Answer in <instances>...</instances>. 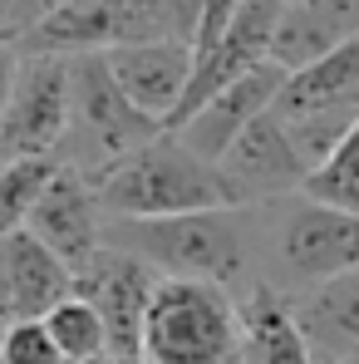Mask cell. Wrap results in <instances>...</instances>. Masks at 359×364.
<instances>
[{
	"label": "cell",
	"instance_id": "cell-11",
	"mask_svg": "<svg viewBox=\"0 0 359 364\" xmlns=\"http://www.w3.org/2000/svg\"><path fill=\"white\" fill-rule=\"evenodd\" d=\"M281 89H286V69H281V64H261V69L241 74L237 84H227L217 99H207L192 119L178 123V128H168V133H178L197 158L222 163V158H227V148L237 143L241 133L261 119V114H271V109H276Z\"/></svg>",
	"mask_w": 359,
	"mask_h": 364
},
{
	"label": "cell",
	"instance_id": "cell-28",
	"mask_svg": "<svg viewBox=\"0 0 359 364\" xmlns=\"http://www.w3.org/2000/svg\"><path fill=\"white\" fill-rule=\"evenodd\" d=\"M281 5H315V0H281Z\"/></svg>",
	"mask_w": 359,
	"mask_h": 364
},
{
	"label": "cell",
	"instance_id": "cell-5",
	"mask_svg": "<svg viewBox=\"0 0 359 364\" xmlns=\"http://www.w3.org/2000/svg\"><path fill=\"white\" fill-rule=\"evenodd\" d=\"M69 64H74V104H69V133H64L55 163L94 182L168 128L128 104V94L114 84L104 55H79Z\"/></svg>",
	"mask_w": 359,
	"mask_h": 364
},
{
	"label": "cell",
	"instance_id": "cell-21",
	"mask_svg": "<svg viewBox=\"0 0 359 364\" xmlns=\"http://www.w3.org/2000/svg\"><path fill=\"white\" fill-rule=\"evenodd\" d=\"M0 364H64V355L50 340L45 320H15L0 335Z\"/></svg>",
	"mask_w": 359,
	"mask_h": 364
},
{
	"label": "cell",
	"instance_id": "cell-7",
	"mask_svg": "<svg viewBox=\"0 0 359 364\" xmlns=\"http://www.w3.org/2000/svg\"><path fill=\"white\" fill-rule=\"evenodd\" d=\"M74 104V64L64 55H20V74L0 119L10 158H60Z\"/></svg>",
	"mask_w": 359,
	"mask_h": 364
},
{
	"label": "cell",
	"instance_id": "cell-16",
	"mask_svg": "<svg viewBox=\"0 0 359 364\" xmlns=\"http://www.w3.org/2000/svg\"><path fill=\"white\" fill-rule=\"evenodd\" d=\"M276 114H359V35L320 64L286 74Z\"/></svg>",
	"mask_w": 359,
	"mask_h": 364
},
{
	"label": "cell",
	"instance_id": "cell-8",
	"mask_svg": "<svg viewBox=\"0 0 359 364\" xmlns=\"http://www.w3.org/2000/svg\"><path fill=\"white\" fill-rule=\"evenodd\" d=\"M158 271L138 256H128L119 246H104L79 276H74V296L99 310L104 330H109V355H128L143 360V320H148V301L158 291Z\"/></svg>",
	"mask_w": 359,
	"mask_h": 364
},
{
	"label": "cell",
	"instance_id": "cell-10",
	"mask_svg": "<svg viewBox=\"0 0 359 364\" xmlns=\"http://www.w3.org/2000/svg\"><path fill=\"white\" fill-rule=\"evenodd\" d=\"M25 232L40 246H50L64 266L79 276V271L104 251L109 217H104V207H99L94 182L84 178V173H74V168H60V173L50 178V187H45V197L35 202V217H30Z\"/></svg>",
	"mask_w": 359,
	"mask_h": 364
},
{
	"label": "cell",
	"instance_id": "cell-25",
	"mask_svg": "<svg viewBox=\"0 0 359 364\" xmlns=\"http://www.w3.org/2000/svg\"><path fill=\"white\" fill-rule=\"evenodd\" d=\"M5 325H15V305H10V281H5V266H0V335Z\"/></svg>",
	"mask_w": 359,
	"mask_h": 364
},
{
	"label": "cell",
	"instance_id": "cell-19",
	"mask_svg": "<svg viewBox=\"0 0 359 364\" xmlns=\"http://www.w3.org/2000/svg\"><path fill=\"white\" fill-rule=\"evenodd\" d=\"M45 330L60 345L64 364H89V360H99V355H109V330H104L99 310L84 296H69V301L55 305L45 315Z\"/></svg>",
	"mask_w": 359,
	"mask_h": 364
},
{
	"label": "cell",
	"instance_id": "cell-24",
	"mask_svg": "<svg viewBox=\"0 0 359 364\" xmlns=\"http://www.w3.org/2000/svg\"><path fill=\"white\" fill-rule=\"evenodd\" d=\"M15 74H20V45H15L10 30H0V119H5V104H10Z\"/></svg>",
	"mask_w": 359,
	"mask_h": 364
},
{
	"label": "cell",
	"instance_id": "cell-17",
	"mask_svg": "<svg viewBox=\"0 0 359 364\" xmlns=\"http://www.w3.org/2000/svg\"><path fill=\"white\" fill-rule=\"evenodd\" d=\"M237 301H241V330H246V364H315L305 335L291 320V305L276 286L256 281Z\"/></svg>",
	"mask_w": 359,
	"mask_h": 364
},
{
	"label": "cell",
	"instance_id": "cell-22",
	"mask_svg": "<svg viewBox=\"0 0 359 364\" xmlns=\"http://www.w3.org/2000/svg\"><path fill=\"white\" fill-rule=\"evenodd\" d=\"M202 10L207 0H158V15H163V35L168 40H197V25H202Z\"/></svg>",
	"mask_w": 359,
	"mask_h": 364
},
{
	"label": "cell",
	"instance_id": "cell-30",
	"mask_svg": "<svg viewBox=\"0 0 359 364\" xmlns=\"http://www.w3.org/2000/svg\"><path fill=\"white\" fill-rule=\"evenodd\" d=\"M355 364H359V355H355Z\"/></svg>",
	"mask_w": 359,
	"mask_h": 364
},
{
	"label": "cell",
	"instance_id": "cell-20",
	"mask_svg": "<svg viewBox=\"0 0 359 364\" xmlns=\"http://www.w3.org/2000/svg\"><path fill=\"white\" fill-rule=\"evenodd\" d=\"M305 197H315V202H325V207H340V212L359 217V123H355V133L340 143V153H335L325 168L310 173Z\"/></svg>",
	"mask_w": 359,
	"mask_h": 364
},
{
	"label": "cell",
	"instance_id": "cell-18",
	"mask_svg": "<svg viewBox=\"0 0 359 364\" xmlns=\"http://www.w3.org/2000/svg\"><path fill=\"white\" fill-rule=\"evenodd\" d=\"M55 173H60L55 158H10V168L0 173V242L30 227L35 202L45 197Z\"/></svg>",
	"mask_w": 359,
	"mask_h": 364
},
{
	"label": "cell",
	"instance_id": "cell-26",
	"mask_svg": "<svg viewBox=\"0 0 359 364\" xmlns=\"http://www.w3.org/2000/svg\"><path fill=\"white\" fill-rule=\"evenodd\" d=\"M89 364H143V360H128V355H99V360H89Z\"/></svg>",
	"mask_w": 359,
	"mask_h": 364
},
{
	"label": "cell",
	"instance_id": "cell-14",
	"mask_svg": "<svg viewBox=\"0 0 359 364\" xmlns=\"http://www.w3.org/2000/svg\"><path fill=\"white\" fill-rule=\"evenodd\" d=\"M359 35V0H315V5H286L276 40H271V64L286 74H300L340 45Z\"/></svg>",
	"mask_w": 359,
	"mask_h": 364
},
{
	"label": "cell",
	"instance_id": "cell-2",
	"mask_svg": "<svg viewBox=\"0 0 359 364\" xmlns=\"http://www.w3.org/2000/svg\"><path fill=\"white\" fill-rule=\"evenodd\" d=\"M99 207L109 222H158L192 212H232L241 207L237 187L207 158H197L178 133H158L138 153L94 178Z\"/></svg>",
	"mask_w": 359,
	"mask_h": 364
},
{
	"label": "cell",
	"instance_id": "cell-12",
	"mask_svg": "<svg viewBox=\"0 0 359 364\" xmlns=\"http://www.w3.org/2000/svg\"><path fill=\"white\" fill-rule=\"evenodd\" d=\"M104 60H109V74L128 94L133 109H143L163 128L173 123L182 94L192 84V69H197V55H192L187 40H138V45L109 50Z\"/></svg>",
	"mask_w": 359,
	"mask_h": 364
},
{
	"label": "cell",
	"instance_id": "cell-15",
	"mask_svg": "<svg viewBox=\"0 0 359 364\" xmlns=\"http://www.w3.org/2000/svg\"><path fill=\"white\" fill-rule=\"evenodd\" d=\"M0 266L10 281L15 320H45L60 301L74 296V271L64 266L50 246H40L30 232H15L0 242Z\"/></svg>",
	"mask_w": 359,
	"mask_h": 364
},
{
	"label": "cell",
	"instance_id": "cell-29",
	"mask_svg": "<svg viewBox=\"0 0 359 364\" xmlns=\"http://www.w3.org/2000/svg\"><path fill=\"white\" fill-rule=\"evenodd\" d=\"M0 10H5V0H0Z\"/></svg>",
	"mask_w": 359,
	"mask_h": 364
},
{
	"label": "cell",
	"instance_id": "cell-9",
	"mask_svg": "<svg viewBox=\"0 0 359 364\" xmlns=\"http://www.w3.org/2000/svg\"><path fill=\"white\" fill-rule=\"evenodd\" d=\"M217 168L237 187L241 207H271L281 197H300L310 182V163L300 158V148L291 143V133L281 128L276 114H261L227 148V158Z\"/></svg>",
	"mask_w": 359,
	"mask_h": 364
},
{
	"label": "cell",
	"instance_id": "cell-27",
	"mask_svg": "<svg viewBox=\"0 0 359 364\" xmlns=\"http://www.w3.org/2000/svg\"><path fill=\"white\" fill-rule=\"evenodd\" d=\"M5 168H10V148L0 143V173H5Z\"/></svg>",
	"mask_w": 359,
	"mask_h": 364
},
{
	"label": "cell",
	"instance_id": "cell-6",
	"mask_svg": "<svg viewBox=\"0 0 359 364\" xmlns=\"http://www.w3.org/2000/svg\"><path fill=\"white\" fill-rule=\"evenodd\" d=\"M138 40H168L158 0H69L40 25H30L15 45L20 55H109Z\"/></svg>",
	"mask_w": 359,
	"mask_h": 364
},
{
	"label": "cell",
	"instance_id": "cell-1",
	"mask_svg": "<svg viewBox=\"0 0 359 364\" xmlns=\"http://www.w3.org/2000/svg\"><path fill=\"white\" fill-rule=\"evenodd\" d=\"M104 246H119L128 256L148 261L168 281H207L222 291L246 286L251 261L261 256L256 251V207L158 217V222H109Z\"/></svg>",
	"mask_w": 359,
	"mask_h": 364
},
{
	"label": "cell",
	"instance_id": "cell-13",
	"mask_svg": "<svg viewBox=\"0 0 359 364\" xmlns=\"http://www.w3.org/2000/svg\"><path fill=\"white\" fill-rule=\"evenodd\" d=\"M291 320L305 335L315 364H355L359 355V271L286 296Z\"/></svg>",
	"mask_w": 359,
	"mask_h": 364
},
{
	"label": "cell",
	"instance_id": "cell-4",
	"mask_svg": "<svg viewBox=\"0 0 359 364\" xmlns=\"http://www.w3.org/2000/svg\"><path fill=\"white\" fill-rule=\"evenodd\" d=\"M271 222H256V251L276 266V291L296 296L320 281H335L345 271H359V217L325 207L315 197H281L261 207Z\"/></svg>",
	"mask_w": 359,
	"mask_h": 364
},
{
	"label": "cell",
	"instance_id": "cell-23",
	"mask_svg": "<svg viewBox=\"0 0 359 364\" xmlns=\"http://www.w3.org/2000/svg\"><path fill=\"white\" fill-rule=\"evenodd\" d=\"M60 5H69V0H5V10H0V30H10V35L20 40L30 25H40V20L55 15Z\"/></svg>",
	"mask_w": 359,
	"mask_h": 364
},
{
	"label": "cell",
	"instance_id": "cell-3",
	"mask_svg": "<svg viewBox=\"0 0 359 364\" xmlns=\"http://www.w3.org/2000/svg\"><path fill=\"white\" fill-rule=\"evenodd\" d=\"M143 364H246L241 301L207 281H158L143 320Z\"/></svg>",
	"mask_w": 359,
	"mask_h": 364
}]
</instances>
